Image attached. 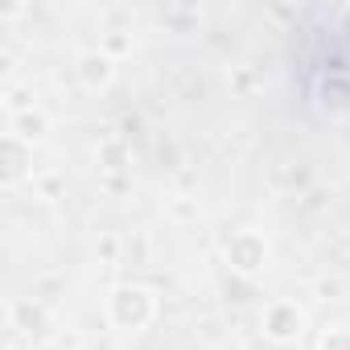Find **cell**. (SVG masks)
Instances as JSON below:
<instances>
[{"instance_id":"cell-1","label":"cell","mask_w":350,"mask_h":350,"mask_svg":"<svg viewBox=\"0 0 350 350\" xmlns=\"http://www.w3.org/2000/svg\"><path fill=\"white\" fill-rule=\"evenodd\" d=\"M103 317H107V325L120 329V334H140V329H148V325L157 321V297H152V288L124 280V284H116V288L107 293Z\"/></svg>"},{"instance_id":"cell-2","label":"cell","mask_w":350,"mask_h":350,"mask_svg":"<svg viewBox=\"0 0 350 350\" xmlns=\"http://www.w3.org/2000/svg\"><path fill=\"white\" fill-rule=\"evenodd\" d=\"M268 256H272V243L260 235V231H235L227 243H223V260L235 276H260L268 268Z\"/></svg>"},{"instance_id":"cell-3","label":"cell","mask_w":350,"mask_h":350,"mask_svg":"<svg viewBox=\"0 0 350 350\" xmlns=\"http://www.w3.org/2000/svg\"><path fill=\"white\" fill-rule=\"evenodd\" d=\"M260 329H264L268 342L293 346V342H301V334H305V309H301L297 301H272V305L264 309V317H260Z\"/></svg>"},{"instance_id":"cell-4","label":"cell","mask_w":350,"mask_h":350,"mask_svg":"<svg viewBox=\"0 0 350 350\" xmlns=\"http://www.w3.org/2000/svg\"><path fill=\"white\" fill-rule=\"evenodd\" d=\"M29 173H33V144L17 140L9 132L5 140H0V186L13 190V186H21L29 178Z\"/></svg>"},{"instance_id":"cell-5","label":"cell","mask_w":350,"mask_h":350,"mask_svg":"<svg viewBox=\"0 0 350 350\" xmlns=\"http://www.w3.org/2000/svg\"><path fill=\"white\" fill-rule=\"evenodd\" d=\"M75 79L83 91H107L116 83V58H107L99 46L95 50H79L75 58Z\"/></svg>"},{"instance_id":"cell-6","label":"cell","mask_w":350,"mask_h":350,"mask_svg":"<svg viewBox=\"0 0 350 350\" xmlns=\"http://www.w3.org/2000/svg\"><path fill=\"white\" fill-rule=\"evenodd\" d=\"M9 317H13V329H21V334L33 338V342H46V338L54 334L50 313H46V305H38V301H13V305H9Z\"/></svg>"},{"instance_id":"cell-7","label":"cell","mask_w":350,"mask_h":350,"mask_svg":"<svg viewBox=\"0 0 350 350\" xmlns=\"http://www.w3.org/2000/svg\"><path fill=\"white\" fill-rule=\"evenodd\" d=\"M9 132H13L17 140H25V144H38V140L50 132V116H46L42 107L21 111V116H9Z\"/></svg>"},{"instance_id":"cell-8","label":"cell","mask_w":350,"mask_h":350,"mask_svg":"<svg viewBox=\"0 0 350 350\" xmlns=\"http://www.w3.org/2000/svg\"><path fill=\"white\" fill-rule=\"evenodd\" d=\"M38 107V95L29 83H9L5 87V111L9 116H21V111H33Z\"/></svg>"},{"instance_id":"cell-9","label":"cell","mask_w":350,"mask_h":350,"mask_svg":"<svg viewBox=\"0 0 350 350\" xmlns=\"http://www.w3.org/2000/svg\"><path fill=\"white\" fill-rule=\"evenodd\" d=\"M99 165H103V169H124V165H128V144L103 136V144H99Z\"/></svg>"},{"instance_id":"cell-10","label":"cell","mask_w":350,"mask_h":350,"mask_svg":"<svg viewBox=\"0 0 350 350\" xmlns=\"http://www.w3.org/2000/svg\"><path fill=\"white\" fill-rule=\"evenodd\" d=\"M132 33H124V29H111V33H103V42H99V50L107 54V58H124V54H132Z\"/></svg>"},{"instance_id":"cell-11","label":"cell","mask_w":350,"mask_h":350,"mask_svg":"<svg viewBox=\"0 0 350 350\" xmlns=\"http://www.w3.org/2000/svg\"><path fill=\"white\" fill-rule=\"evenodd\" d=\"M317 350H350V329H346V325L325 329V334H321V342H317Z\"/></svg>"},{"instance_id":"cell-12","label":"cell","mask_w":350,"mask_h":350,"mask_svg":"<svg viewBox=\"0 0 350 350\" xmlns=\"http://www.w3.org/2000/svg\"><path fill=\"white\" fill-rule=\"evenodd\" d=\"M33 194H38L42 202L62 198V178H33Z\"/></svg>"},{"instance_id":"cell-13","label":"cell","mask_w":350,"mask_h":350,"mask_svg":"<svg viewBox=\"0 0 350 350\" xmlns=\"http://www.w3.org/2000/svg\"><path fill=\"white\" fill-rule=\"evenodd\" d=\"M95 252H99V260H103V264H116V256H120V239H116V235H103Z\"/></svg>"},{"instance_id":"cell-14","label":"cell","mask_w":350,"mask_h":350,"mask_svg":"<svg viewBox=\"0 0 350 350\" xmlns=\"http://www.w3.org/2000/svg\"><path fill=\"white\" fill-rule=\"evenodd\" d=\"M231 83H235V91H252V75H247V70H235Z\"/></svg>"},{"instance_id":"cell-15","label":"cell","mask_w":350,"mask_h":350,"mask_svg":"<svg viewBox=\"0 0 350 350\" xmlns=\"http://www.w3.org/2000/svg\"><path fill=\"white\" fill-rule=\"evenodd\" d=\"M317 293H321V301H329L338 293V280H317Z\"/></svg>"},{"instance_id":"cell-16","label":"cell","mask_w":350,"mask_h":350,"mask_svg":"<svg viewBox=\"0 0 350 350\" xmlns=\"http://www.w3.org/2000/svg\"><path fill=\"white\" fill-rule=\"evenodd\" d=\"M342 29H346V38H350V9L342 13Z\"/></svg>"}]
</instances>
